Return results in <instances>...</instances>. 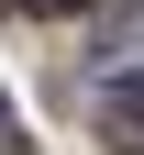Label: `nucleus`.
Masks as SVG:
<instances>
[{
	"label": "nucleus",
	"instance_id": "nucleus-1",
	"mask_svg": "<svg viewBox=\"0 0 144 155\" xmlns=\"http://www.w3.org/2000/svg\"><path fill=\"white\" fill-rule=\"evenodd\" d=\"M100 144L144 155V78H111V89H100Z\"/></svg>",
	"mask_w": 144,
	"mask_h": 155
},
{
	"label": "nucleus",
	"instance_id": "nucleus-2",
	"mask_svg": "<svg viewBox=\"0 0 144 155\" xmlns=\"http://www.w3.org/2000/svg\"><path fill=\"white\" fill-rule=\"evenodd\" d=\"M100 55H111V67H122V55H144V11H111V22H100Z\"/></svg>",
	"mask_w": 144,
	"mask_h": 155
},
{
	"label": "nucleus",
	"instance_id": "nucleus-4",
	"mask_svg": "<svg viewBox=\"0 0 144 155\" xmlns=\"http://www.w3.org/2000/svg\"><path fill=\"white\" fill-rule=\"evenodd\" d=\"M11 11H89V0H11Z\"/></svg>",
	"mask_w": 144,
	"mask_h": 155
},
{
	"label": "nucleus",
	"instance_id": "nucleus-3",
	"mask_svg": "<svg viewBox=\"0 0 144 155\" xmlns=\"http://www.w3.org/2000/svg\"><path fill=\"white\" fill-rule=\"evenodd\" d=\"M0 155H22V111H11V89H0Z\"/></svg>",
	"mask_w": 144,
	"mask_h": 155
}]
</instances>
